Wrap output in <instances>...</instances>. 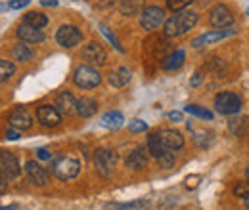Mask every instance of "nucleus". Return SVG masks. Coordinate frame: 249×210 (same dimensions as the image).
<instances>
[{
    "label": "nucleus",
    "mask_w": 249,
    "mask_h": 210,
    "mask_svg": "<svg viewBox=\"0 0 249 210\" xmlns=\"http://www.w3.org/2000/svg\"><path fill=\"white\" fill-rule=\"evenodd\" d=\"M123 122L124 117L123 113H119V111H107V113L102 115V120H100V124L104 128H109V130H115V128L123 126Z\"/></svg>",
    "instance_id": "23"
},
{
    "label": "nucleus",
    "mask_w": 249,
    "mask_h": 210,
    "mask_svg": "<svg viewBox=\"0 0 249 210\" xmlns=\"http://www.w3.org/2000/svg\"><path fill=\"white\" fill-rule=\"evenodd\" d=\"M117 164V155L111 149H96L94 153V166L102 176H109Z\"/></svg>",
    "instance_id": "6"
},
{
    "label": "nucleus",
    "mask_w": 249,
    "mask_h": 210,
    "mask_svg": "<svg viewBox=\"0 0 249 210\" xmlns=\"http://www.w3.org/2000/svg\"><path fill=\"white\" fill-rule=\"evenodd\" d=\"M0 166H2V170L6 172V176L12 178V180H16V178L21 174L19 161H18V157H16L14 153H10V151H0Z\"/></svg>",
    "instance_id": "13"
},
{
    "label": "nucleus",
    "mask_w": 249,
    "mask_h": 210,
    "mask_svg": "<svg viewBox=\"0 0 249 210\" xmlns=\"http://www.w3.org/2000/svg\"><path fill=\"white\" fill-rule=\"evenodd\" d=\"M83 58L87 60L89 65L100 67V65H104V63L107 61V54H106V50H104L102 44H98V42H89V44L83 48Z\"/></svg>",
    "instance_id": "11"
},
{
    "label": "nucleus",
    "mask_w": 249,
    "mask_h": 210,
    "mask_svg": "<svg viewBox=\"0 0 249 210\" xmlns=\"http://www.w3.org/2000/svg\"><path fill=\"white\" fill-rule=\"evenodd\" d=\"M42 6H58V0H40Z\"/></svg>",
    "instance_id": "44"
},
{
    "label": "nucleus",
    "mask_w": 249,
    "mask_h": 210,
    "mask_svg": "<svg viewBox=\"0 0 249 210\" xmlns=\"http://www.w3.org/2000/svg\"><path fill=\"white\" fill-rule=\"evenodd\" d=\"M194 0H167V8L171 10V12H182V10H186L188 6L192 4Z\"/></svg>",
    "instance_id": "31"
},
{
    "label": "nucleus",
    "mask_w": 249,
    "mask_h": 210,
    "mask_svg": "<svg viewBox=\"0 0 249 210\" xmlns=\"http://www.w3.org/2000/svg\"><path fill=\"white\" fill-rule=\"evenodd\" d=\"M184 111L190 113V115H194V117H197V119L213 120V113H211L209 109L201 107V105H186V107H184Z\"/></svg>",
    "instance_id": "28"
},
{
    "label": "nucleus",
    "mask_w": 249,
    "mask_h": 210,
    "mask_svg": "<svg viewBox=\"0 0 249 210\" xmlns=\"http://www.w3.org/2000/svg\"><path fill=\"white\" fill-rule=\"evenodd\" d=\"M236 34V29H217V31H209V32H203L201 36H197L192 46L194 48H203V46H209V44H215V42H220L228 36H234Z\"/></svg>",
    "instance_id": "9"
},
{
    "label": "nucleus",
    "mask_w": 249,
    "mask_h": 210,
    "mask_svg": "<svg viewBox=\"0 0 249 210\" xmlns=\"http://www.w3.org/2000/svg\"><path fill=\"white\" fill-rule=\"evenodd\" d=\"M73 81H75V84H77L79 88H83V90H92V88H96V86L102 82V77H100V73L94 69L92 65L85 63V65H79V67L75 69Z\"/></svg>",
    "instance_id": "3"
},
{
    "label": "nucleus",
    "mask_w": 249,
    "mask_h": 210,
    "mask_svg": "<svg viewBox=\"0 0 249 210\" xmlns=\"http://www.w3.org/2000/svg\"><path fill=\"white\" fill-rule=\"evenodd\" d=\"M33 56H35V52H33V48H29L27 42H19L12 48V58L18 61H29Z\"/></svg>",
    "instance_id": "25"
},
{
    "label": "nucleus",
    "mask_w": 249,
    "mask_h": 210,
    "mask_svg": "<svg viewBox=\"0 0 249 210\" xmlns=\"http://www.w3.org/2000/svg\"><path fill=\"white\" fill-rule=\"evenodd\" d=\"M197 19H199V16H197L196 12H192V10H182V12L175 14L173 17L165 19V23H163V32H165L167 38H177V36L186 34L188 31L194 29L196 23H197Z\"/></svg>",
    "instance_id": "1"
},
{
    "label": "nucleus",
    "mask_w": 249,
    "mask_h": 210,
    "mask_svg": "<svg viewBox=\"0 0 249 210\" xmlns=\"http://www.w3.org/2000/svg\"><path fill=\"white\" fill-rule=\"evenodd\" d=\"M248 16H249V8H248Z\"/></svg>",
    "instance_id": "50"
},
{
    "label": "nucleus",
    "mask_w": 249,
    "mask_h": 210,
    "mask_svg": "<svg viewBox=\"0 0 249 210\" xmlns=\"http://www.w3.org/2000/svg\"><path fill=\"white\" fill-rule=\"evenodd\" d=\"M234 195L246 199L249 195V181H240V183H236V185H234Z\"/></svg>",
    "instance_id": "35"
},
{
    "label": "nucleus",
    "mask_w": 249,
    "mask_h": 210,
    "mask_svg": "<svg viewBox=\"0 0 249 210\" xmlns=\"http://www.w3.org/2000/svg\"><path fill=\"white\" fill-rule=\"evenodd\" d=\"M6 191H8V176L0 166V195H4Z\"/></svg>",
    "instance_id": "37"
},
{
    "label": "nucleus",
    "mask_w": 249,
    "mask_h": 210,
    "mask_svg": "<svg viewBox=\"0 0 249 210\" xmlns=\"http://www.w3.org/2000/svg\"><path fill=\"white\" fill-rule=\"evenodd\" d=\"M31 4V0H12L8 6L12 8V10H19V8H25V6H29Z\"/></svg>",
    "instance_id": "39"
},
{
    "label": "nucleus",
    "mask_w": 249,
    "mask_h": 210,
    "mask_svg": "<svg viewBox=\"0 0 249 210\" xmlns=\"http://www.w3.org/2000/svg\"><path fill=\"white\" fill-rule=\"evenodd\" d=\"M146 162H148V153L142 149V147H136L134 151H130V153L126 155V161H124V164H126L128 168H134V170L144 168Z\"/></svg>",
    "instance_id": "18"
},
{
    "label": "nucleus",
    "mask_w": 249,
    "mask_h": 210,
    "mask_svg": "<svg viewBox=\"0 0 249 210\" xmlns=\"http://www.w3.org/2000/svg\"><path fill=\"white\" fill-rule=\"evenodd\" d=\"M36 159L38 161H50L52 159V153L46 149V147H40V149H36Z\"/></svg>",
    "instance_id": "38"
},
{
    "label": "nucleus",
    "mask_w": 249,
    "mask_h": 210,
    "mask_svg": "<svg viewBox=\"0 0 249 210\" xmlns=\"http://www.w3.org/2000/svg\"><path fill=\"white\" fill-rule=\"evenodd\" d=\"M244 205H246V209L249 210V195L246 197V199H244Z\"/></svg>",
    "instance_id": "46"
},
{
    "label": "nucleus",
    "mask_w": 249,
    "mask_h": 210,
    "mask_svg": "<svg viewBox=\"0 0 249 210\" xmlns=\"http://www.w3.org/2000/svg\"><path fill=\"white\" fill-rule=\"evenodd\" d=\"M96 111H98V101L94 97H81V99H77V115L79 117L89 119V117L96 115Z\"/></svg>",
    "instance_id": "21"
},
{
    "label": "nucleus",
    "mask_w": 249,
    "mask_h": 210,
    "mask_svg": "<svg viewBox=\"0 0 249 210\" xmlns=\"http://www.w3.org/2000/svg\"><path fill=\"white\" fill-rule=\"evenodd\" d=\"M16 32H18V36L21 38V42H27V44H40V42H44V38H46V34L42 32V29L31 27V25H27V23H21Z\"/></svg>",
    "instance_id": "14"
},
{
    "label": "nucleus",
    "mask_w": 249,
    "mask_h": 210,
    "mask_svg": "<svg viewBox=\"0 0 249 210\" xmlns=\"http://www.w3.org/2000/svg\"><path fill=\"white\" fill-rule=\"evenodd\" d=\"M8 122H10L12 128H16V130L21 132V130H29L33 126V117L25 107H16V109L10 113Z\"/></svg>",
    "instance_id": "12"
},
{
    "label": "nucleus",
    "mask_w": 249,
    "mask_h": 210,
    "mask_svg": "<svg viewBox=\"0 0 249 210\" xmlns=\"http://www.w3.org/2000/svg\"><path fill=\"white\" fill-rule=\"evenodd\" d=\"M197 181H199V176H190V178H186V187H196L197 185Z\"/></svg>",
    "instance_id": "42"
},
{
    "label": "nucleus",
    "mask_w": 249,
    "mask_h": 210,
    "mask_svg": "<svg viewBox=\"0 0 249 210\" xmlns=\"http://www.w3.org/2000/svg\"><path fill=\"white\" fill-rule=\"evenodd\" d=\"M209 136L211 134H207V132H199L197 136H194V140H196V144L199 147H209V144H211V138Z\"/></svg>",
    "instance_id": "36"
},
{
    "label": "nucleus",
    "mask_w": 249,
    "mask_h": 210,
    "mask_svg": "<svg viewBox=\"0 0 249 210\" xmlns=\"http://www.w3.org/2000/svg\"><path fill=\"white\" fill-rule=\"evenodd\" d=\"M6 140H10V142H14V140H19V130H16V128H10V130H6Z\"/></svg>",
    "instance_id": "40"
},
{
    "label": "nucleus",
    "mask_w": 249,
    "mask_h": 210,
    "mask_svg": "<svg viewBox=\"0 0 249 210\" xmlns=\"http://www.w3.org/2000/svg\"><path fill=\"white\" fill-rule=\"evenodd\" d=\"M165 147L169 151H178L184 147V136L178 132V130H173V128H167V130H161L159 132Z\"/></svg>",
    "instance_id": "15"
},
{
    "label": "nucleus",
    "mask_w": 249,
    "mask_h": 210,
    "mask_svg": "<svg viewBox=\"0 0 249 210\" xmlns=\"http://www.w3.org/2000/svg\"><path fill=\"white\" fill-rule=\"evenodd\" d=\"M215 109L220 115H238L242 111V99L234 92H220L215 96Z\"/></svg>",
    "instance_id": "4"
},
{
    "label": "nucleus",
    "mask_w": 249,
    "mask_h": 210,
    "mask_svg": "<svg viewBox=\"0 0 249 210\" xmlns=\"http://www.w3.org/2000/svg\"><path fill=\"white\" fill-rule=\"evenodd\" d=\"M150 207V201H144V199H140V201H134V203H124V205H117L115 209L117 210H144Z\"/></svg>",
    "instance_id": "30"
},
{
    "label": "nucleus",
    "mask_w": 249,
    "mask_h": 210,
    "mask_svg": "<svg viewBox=\"0 0 249 210\" xmlns=\"http://www.w3.org/2000/svg\"><path fill=\"white\" fill-rule=\"evenodd\" d=\"M228 130L234 136H244L248 130V119L246 117H234L232 120H228Z\"/></svg>",
    "instance_id": "27"
},
{
    "label": "nucleus",
    "mask_w": 249,
    "mask_h": 210,
    "mask_svg": "<svg viewBox=\"0 0 249 210\" xmlns=\"http://www.w3.org/2000/svg\"><path fill=\"white\" fill-rule=\"evenodd\" d=\"M159 161V164H161V168H173L175 166V151H167L161 159H157Z\"/></svg>",
    "instance_id": "34"
},
{
    "label": "nucleus",
    "mask_w": 249,
    "mask_h": 210,
    "mask_svg": "<svg viewBox=\"0 0 249 210\" xmlns=\"http://www.w3.org/2000/svg\"><path fill=\"white\" fill-rule=\"evenodd\" d=\"M201 79H203V75H201V73H196V77H192V81H190V84H192V86H199V82H201Z\"/></svg>",
    "instance_id": "43"
},
{
    "label": "nucleus",
    "mask_w": 249,
    "mask_h": 210,
    "mask_svg": "<svg viewBox=\"0 0 249 210\" xmlns=\"http://www.w3.org/2000/svg\"><path fill=\"white\" fill-rule=\"evenodd\" d=\"M25 172H27V178L31 180V183H35V185H46L48 172L36 161H27L25 162Z\"/></svg>",
    "instance_id": "16"
},
{
    "label": "nucleus",
    "mask_w": 249,
    "mask_h": 210,
    "mask_svg": "<svg viewBox=\"0 0 249 210\" xmlns=\"http://www.w3.org/2000/svg\"><path fill=\"white\" fill-rule=\"evenodd\" d=\"M165 23V12L159 6H146L140 14V27L144 31H156Z\"/></svg>",
    "instance_id": "5"
},
{
    "label": "nucleus",
    "mask_w": 249,
    "mask_h": 210,
    "mask_svg": "<svg viewBox=\"0 0 249 210\" xmlns=\"http://www.w3.org/2000/svg\"><path fill=\"white\" fill-rule=\"evenodd\" d=\"M113 2H115V0H100V6H102V8H106V6H111Z\"/></svg>",
    "instance_id": "45"
},
{
    "label": "nucleus",
    "mask_w": 249,
    "mask_h": 210,
    "mask_svg": "<svg viewBox=\"0 0 249 210\" xmlns=\"http://www.w3.org/2000/svg\"><path fill=\"white\" fill-rule=\"evenodd\" d=\"M169 119L173 120V122H180L182 120V113L180 111H171L169 113Z\"/></svg>",
    "instance_id": "41"
},
{
    "label": "nucleus",
    "mask_w": 249,
    "mask_h": 210,
    "mask_svg": "<svg viewBox=\"0 0 249 210\" xmlns=\"http://www.w3.org/2000/svg\"><path fill=\"white\" fill-rule=\"evenodd\" d=\"M100 32H102V34H104V36H106V38H107V40H109V42H111V44H113V46H115V48H117L119 52H123V46L119 44V40L115 38V34H113L111 31L107 29L106 25H100Z\"/></svg>",
    "instance_id": "32"
},
{
    "label": "nucleus",
    "mask_w": 249,
    "mask_h": 210,
    "mask_svg": "<svg viewBox=\"0 0 249 210\" xmlns=\"http://www.w3.org/2000/svg\"><path fill=\"white\" fill-rule=\"evenodd\" d=\"M14 75H16V67H14V63L8 60H0V82L10 81Z\"/></svg>",
    "instance_id": "29"
},
{
    "label": "nucleus",
    "mask_w": 249,
    "mask_h": 210,
    "mask_svg": "<svg viewBox=\"0 0 249 210\" xmlns=\"http://www.w3.org/2000/svg\"><path fill=\"white\" fill-rule=\"evenodd\" d=\"M128 130H130L132 134H140V132H146V130H148V124H146L144 120L134 119L128 122Z\"/></svg>",
    "instance_id": "33"
},
{
    "label": "nucleus",
    "mask_w": 249,
    "mask_h": 210,
    "mask_svg": "<svg viewBox=\"0 0 249 210\" xmlns=\"http://www.w3.org/2000/svg\"><path fill=\"white\" fill-rule=\"evenodd\" d=\"M10 6H6V4H0V12H4V10H8Z\"/></svg>",
    "instance_id": "47"
},
{
    "label": "nucleus",
    "mask_w": 249,
    "mask_h": 210,
    "mask_svg": "<svg viewBox=\"0 0 249 210\" xmlns=\"http://www.w3.org/2000/svg\"><path fill=\"white\" fill-rule=\"evenodd\" d=\"M246 178H248V180H249V166H248V168H246Z\"/></svg>",
    "instance_id": "49"
},
{
    "label": "nucleus",
    "mask_w": 249,
    "mask_h": 210,
    "mask_svg": "<svg viewBox=\"0 0 249 210\" xmlns=\"http://www.w3.org/2000/svg\"><path fill=\"white\" fill-rule=\"evenodd\" d=\"M56 109L60 113H65V115L77 111V99H75V96L71 92H62L58 96V99H56Z\"/></svg>",
    "instance_id": "19"
},
{
    "label": "nucleus",
    "mask_w": 249,
    "mask_h": 210,
    "mask_svg": "<svg viewBox=\"0 0 249 210\" xmlns=\"http://www.w3.org/2000/svg\"><path fill=\"white\" fill-rule=\"evenodd\" d=\"M52 172H54V176H56L58 180L69 181L79 176V172H81V162H79L75 157H60V159L54 161Z\"/></svg>",
    "instance_id": "2"
},
{
    "label": "nucleus",
    "mask_w": 249,
    "mask_h": 210,
    "mask_svg": "<svg viewBox=\"0 0 249 210\" xmlns=\"http://www.w3.org/2000/svg\"><path fill=\"white\" fill-rule=\"evenodd\" d=\"M0 210H16V207H0Z\"/></svg>",
    "instance_id": "48"
},
{
    "label": "nucleus",
    "mask_w": 249,
    "mask_h": 210,
    "mask_svg": "<svg viewBox=\"0 0 249 210\" xmlns=\"http://www.w3.org/2000/svg\"><path fill=\"white\" fill-rule=\"evenodd\" d=\"M146 149H148V153H150L152 157H156V159H161V157L169 151L167 147H165V144H163V140H161L159 132H152V134H148Z\"/></svg>",
    "instance_id": "17"
},
{
    "label": "nucleus",
    "mask_w": 249,
    "mask_h": 210,
    "mask_svg": "<svg viewBox=\"0 0 249 210\" xmlns=\"http://www.w3.org/2000/svg\"><path fill=\"white\" fill-rule=\"evenodd\" d=\"M36 119L46 128H56L62 122V113L54 105H40L36 109Z\"/></svg>",
    "instance_id": "10"
},
{
    "label": "nucleus",
    "mask_w": 249,
    "mask_h": 210,
    "mask_svg": "<svg viewBox=\"0 0 249 210\" xmlns=\"http://www.w3.org/2000/svg\"><path fill=\"white\" fill-rule=\"evenodd\" d=\"M209 23L215 27V29H226V27H232L234 23V16L230 12L228 6L224 4H217L211 8L209 12Z\"/></svg>",
    "instance_id": "7"
},
{
    "label": "nucleus",
    "mask_w": 249,
    "mask_h": 210,
    "mask_svg": "<svg viewBox=\"0 0 249 210\" xmlns=\"http://www.w3.org/2000/svg\"><path fill=\"white\" fill-rule=\"evenodd\" d=\"M130 79H132V75H130V71L126 67H119V69L111 71L109 77H107V81H109V84L113 88H123L130 82Z\"/></svg>",
    "instance_id": "20"
},
{
    "label": "nucleus",
    "mask_w": 249,
    "mask_h": 210,
    "mask_svg": "<svg viewBox=\"0 0 249 210\" xmlns=\"http://www.w3.org/2000/svg\"><path fill=\"white\" fill-rule=\"evenodd\" d=\"M144 0H121L119 2V12L124 17H132L136 14H142L144 10Z\"/></svg>",
    "instance_id": "22"
},
{
    "label": "nucleus",
    "mask_w": 249,
    "mask_h": 210,
    "mask_svg": "<svg viewBox=\"0 0 249 210\" xmlns=\"http://www.w3.org/2000/svg\"><path fill=\"white\" fill-rule=\"evenodd\" d=\"M23 23H27L31 27H36V29H42V27L48 25V17L44 14H40V12H29V14H25Z\"/></svg>",
    "instance_id": "26"
},
{
    "label": "nucleus",
    "mask_w": 249,
    "mask_h": 210,
    "mask_svg": "<svg viewBox=\"0 0 249 210\" xmlns=\"http://www.w3.org/2000/svg\"><path fill=\"white\" fill-rule=\"evenodd\" d=\"M81 40H83V32L75 25H62L56 32V42L62 48H75L77 44H81Z\"/></svg>",
    "instance_id": "8"
},
{
    "label": "nucleus",
    "mask_w": 249,
    "mask_h": 210,
    "mask_svg": "<svg viewBox=\"0 0 249 210\" xmlns=\"http://www.w3.org/2000/svg\"><path fill=\"white\" fill-rule=\"evenodd\" d=\"M184 60H186L184 50H175L171 56H167V58L163 60V67H165L167 71H178V69L184 65Z\"/></svg>",
    "instance_id": "24"
}]
</instances>
